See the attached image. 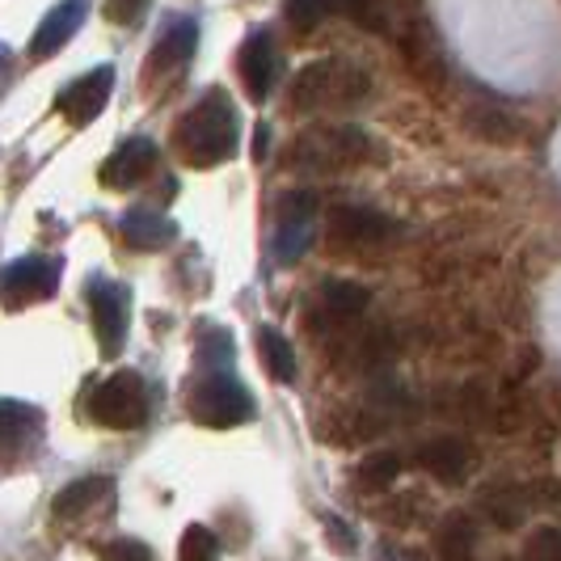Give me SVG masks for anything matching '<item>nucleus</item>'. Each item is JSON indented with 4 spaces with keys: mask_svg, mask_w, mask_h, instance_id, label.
I'll list each match as a JSON object with an SVG mask.
<instances>
[{
    "mask_svg": "<svg viewBox=\"0 0 561 561\" xmlns=\"http://www.w3.org/2000/svg\"><path fill=\"white\" fill-rule=\"evenodd\" d=\"M241 144V118L225 89H207L178 123V152L195 169H216Z\"/></svg>",
    "mask_w": 561,
    "mask_h": 561,
    "instance_id": "nucleus-1",
    "label": "nucleus"
},
{
    "mask_svg": "<svg viewBox=\"0 0 561 561\" xmlns=\"http://www.w3.org/2000/svg\"><path fill=\"white\" fill-rule=\"evenodd\" d=\"M371 93V77L351 59H317L291 81V111H346Z\"/></svg>",
    "mask_w": 561,
    "mask_h": 561,
    "instance_id": "nucleus-2",
    "label": "nucleus"
},
{
    "mask_svg": "<svg viewBox=\"0 0 561 561\" xmlns=\"http://www.w3.org/2000/svg\"><path fill=\"white\" fill-rule=\"evenodd\" d=\"M371 152H376V144L359 127H351V123H321V127H309L305 136H296V144H291V165L334 173V169L359 165Z\"/></svg>",
    "mask_w": 561,
    "mask_h": 561,
    "instance_id": "nucleus-3",
    "label": "nucleus"
},
{
    "mask_svg": "<svg viewBox=\"0 0 561 561\" xmlns=\"http://www.w3.org/2000/svg\"><path fill=\"white\" fill-rule=\"evenodd\" d=\"M191 419L207 431H228V426H241L257 414V401L253 393L228 371H211L203 376L195 389H191V401H186Z\"/></svg>",
    "mask_w": 561,
    "mask_h": 561,
    "instance_id": "nucleus-4",
    "label": "nucleus"
},
{
    "mask_svg": "<svg viewBox=\"0 0 561 561\" xmlns=\"http://www.w3.org/2000/svg\"><path fill=\"white\" fill-rule=\"evenodd\" d=\"M89 419L106 431H136L148 422V385L140 371H114L89 393Z\"/></svg>",
    "mask_w": 561,
    "mask_h": 561,
    "instance_id": "nucleus-5",
    "label": "nucleus"
},
{
    "mask_svg": "<svg viewBox=\"0 0 561 561\" xmlns=\"http://www.w3.org/2000/svg\"><path fill=\"white\" fill-rule=\"evenodd\" d=\"M312 228H317V195L312 191H287L275 203V237H271V250L279 257V266L300 262L305 250L312 245Z\"/></svg>",
    "mask_w": 561,
    "mask_h": 561,
    "instance_id": "nucleus-6",
    "label": "nucleus"
},
{
    "mask_svg": "<svg viewBox=\"0 0 561 561\" xmlns=\"http://www.w3.org/2000/svg\"><path fill=\"white\" fill-rule=\"evenodd\" d=\"M89 309H93V334L106 359H118L127 342V321H131V291L114 279H89Z\"/></svg>",
    "mask_w": 561,
    "mask_h": 561,
    "instance_id": "nucleus-7",
    "label": "nucleus"
},
{
    "mask_svg": "<svg viewBox=\"0 0 561 561\" xmlns=\"http://www.w3.org/2000/svg\"><path fill=\"white\" fill-rule=\"evenodd\" d=\"M111 93H114V68L102 64V68H93V72H84V77H77L72 84L59 89L56 111L64 114L72 127H89L98 114L106 111Z\"/></svg>",
    "mask_w": 561,
    "mask_h": 561,
    "instance_id": "nucleus-8",
    "label": "nucleus"
},
{
    "mask_svg": "<svg viewBox=\"0 0 561 561\" xmlns=\"http://www.w3.org/2000/svg\"><path fill=\"white\" fill-rule=\"evenodd\" d=\"M237 68H241V84H245L250 102H266L271 89L279 84V72H283V59H279L275 38H271L266 30H253L250 38L241 43V51H237Z\"/></svg>",
    "mask_w": 561,
    "mask_h": 561,
    "instance_id": "nucleus-9",
    "label": "nucleus"
},
{
    "mask_svg": "<svg viewBox=\"0 0 561 561\" xmlns=\"http://www.w3.org/2000/svg\"><path fill=\"white\" fill-rule=\"evenodd\" d=\"M59 287V262L47 253H30L18 257L9 271H4V291H9V305H26V300H51Z\"/></svg>",
    "mask_w": 561,
    "mask_h": 561,
    "instance_id": "nucleus-10",
    "label": "nucleus"
},
{
    "mask_svg": "<svg viewBox=\"0 0 561 561\" xmlns=\"http://www.w3.org/2000/svg\"><path fill=\"white\" fill-rule=\"evenodd\" d=\"M330 237L334 245H380V241H393L397 237V220H389L385 211H371V207H355V203H342L330 216Z\"/></svg>",
    "mask_w": 561,
    "mask_h": 561,
    "instance_id": "nucleus-11",
    "label": "nucleus"
},
{
    "mask_svg": "<svg viewBox=\"0 0 561 561\" xmlns=\"http://www.w3.org/2000/svg\"><path fill=\"white\" fill-rule=\"evenodd\" d=\"M157 144L136 136V140H123L114 148L111 157H106V165H102V186H111V191H131V186H140L144 178L152 173L157 165Z\"/></svg>",
    "mask_w": 561,
    "mask_h": 561,
    "instance_id": "nucleus-12",
    "label": "nucleus"
},
{
    "mask_svg": "<svg viewBox=\"0 0 561 561\" xmlns=\"http://www.w3.org/2000/svg\"><path fill=\"white\" fill-rule=\"evenodd\" d=\"M473 460H478L473 448L465 439H456V435H439V439H431V444L419 448V465L439 485H465L469 473H473Z\"/></svg>",
    "mask_w": 561,
    "mask_h": 561,
    "instance_id": "nucleus-13",
    "label": "nucleus"
},
{
    "mask_svg": "<svg viewBox=\"0 0 561 561\" xmlns=\"http://www.w3.org/2000/svg\"><path fill=\"white\" fill-rule=\"evenodd\" d=\"M84 13H89V0H59L56 9L38 22L34 38H30V59H51L81 30Z\"/></svg>",
    "mask_w": 561,
    "mask_h": 561,
    "instance_id": "nucleus-14",
    "label": "nucleus"
},
{
    "mask_svg": "<svg viewBox=\"0 0 561 561\" xmlns=\"http://www.w3.org/2000/svg\"><path fill=\"white\" fill-rule=\"evenodd\" d=\"M195 43H198V30L195 22H186V18H178L173 26L157 38V47H152V59H148V77H178L191 56H195Z\"/></svg>",
    "mask_w": 561,
    "mask_h": 561,
    "instance_id": "nucleus-15",
    "label": "nucleus"
},
{
    "mask_svg": "<svg viewBox=\"0 0 561 561\" xmlns=\"http://www.w3.org/2000/svg\"><path fill=\"white\" fill-rule=\"evenodd\" d=\"M123 241L131 245V250H165L169 241L178 237V225L161 216V211H152V207H136V211H127L123 216Z\"/></svg>",
    "mask_w": 561,
    "mask_h": 561,
    "instance_id": "nucleus-16",
    "label": "nucleus"
},
{
    "mask_svg": "<svg viewBox=\"0 0 561 561\" xmlns=\"http://www.w3.org/2000/svg\"><path fill=\"white\" fill-rule=\"evenodd\" d=\"M435 553H439V561L478 558V524H473V515H465V511L444 515V524H439V533H435Z\"/></svg>",
    "mask_w": 561,
    "mask_h": 561,
    "instance_id": "nucleus-17",
    "label": "nucleus"
},
{
    "mask_svg": "<svg viewBox=\"0 0 561 561\" xmlns=\"http://www.w3.org/2000/svg\"><path fill=\"white\" fill-rule=\"evenodd\" d=\"M111 490H114L111 478L68 481V485H64V490L56 494V503H51V515H56V519H81L84 511H93V506L102 503Z\"/></svg>",
    "mask_w": 561,
    "mask_h": 561,
    "instance_id": "nucleus-18",
    "label": "nucleus"
},
{
    "mask_svg": "<svg viewBox=\"0 0 561 561\" xmlns=\"http://www.w3.org/2000/svg\"><path fill=\"white\" fill-rule=\"evenodd\" d=\"M257 355H262V367H266L271 380H279V385H291V380H296L300 364H296L291 342H287L279 330H271V325L257 330Z\"/></svg>",
    "mask_w": 561,
    "mask_h": 561,
    "instance_id": "nucleus-19",
    "label": "nucleus"
},
{
    "mask_svg": "<svg viewBox=\"0 0 561 561\" xmlns=\"http://www.w3.org/2000/svg\"><path fill=\"white\" fill-rule=\"evenodd\" d=\"M321 300H325L330 312H337V317H359V312L367 309V300H371V291H367L364 283L325 279L321 283Z\"/></svg>",
    "mask_w": 561,
    "mask_h": 561,
    "instance_id": "nucleus-20",
    "label": "nucleus"
},
{
    "mask_svg": "<svg viewBox=\"0 0 561 561\" xmlns=\"http://www.w3.org/2000/svg\"><path fill=\"white\" fill-rule=\"evenodd\" d=\"M337 13L351 18L355 26L376 30V34H389L393 18H389V4L385 0H337Z\"/></svg>",
    "mask_w": 561,
    "mask_h": 561,
    "instance_id": "nucleus-21",
    "label": "nucleus"
},
{
    "mask_svg": "<svg viewBox=\"0 0 561 561\" xmlns=\"http://www.w3.org/2000/svg\"><path fill=\"white\" fill-rule=\"evenodd\" d=\"M485 511L499 528H519L524 515H528V503H524L519 490H494V494H485Z\"/></svg>",
    "mask_w": 561,
    "mask_h": 561,
    "instance_id": "nucleus-22",
    "label": "nucleus"
},
{
    "mask_svg": "<svg viewBox=\"0 0 561 561\" xmlns=\"http://www.w3.org/2000/svg\"><path fill=\"white\" fill-rule=\"evenodd\" d=\"M178 561H220V540L211 528L203 524H191L182 533V545H178Z\"/></svg>",
    "mask_w": 561,
    "mask_h": 561,
    "instance_id": "nucleus-23",
    "label": "nucleus"
},
{
    "mask_svg": "<svg viewBox=\"0 0 561 561\" xmlns=\"http://www.w3.org/2000/svg\"><path fill=\"white\" fill-rule=\"evenodd\" d=\"M397 473H401V460H397L393 451H376V456H367L364 465L355 469V478L371 485V490H385V485H393Z\"/></svg>",
    "mask_w": 561,
    "mask_h": 561,
    "instance_id": "nucleus-24",
    "label": "nucleus"
},
{
    "mask_svg": "<svg viewBox=\"0 0 561 561\" xmlns=\"http://www.w3.org/2000/svg\"><path fill=\"white\" fill-rule=\"evenodd\" d=\"M287 22L296 30H312L321 26L330 13H337V0H287Z\"/></svg>",
    "mask_w": 561,
    "mask_h": 561,
    "instance_id": "nucleus-25",
    "label": "nucleus"
},
{
    "mask_svg": "<svg viewBox=\"0 0 561 561\" xmlns=\"http://www.w3.org/2000/svg\"><path fill=\"white\" fill-rule=\"evenodd\" d=\"M524 561H561V528H536L524 545Z\"/></svg>",
    "mask_w": 561,
    "mask_h": 561,
    "instance_id": "nucleus-26",
    "label": "nucleus"
},
{
    "mask_svg": "<svg viewBox=\"0 0 561 561\" xmlns=\"http://www.w3.org/2000/svg\"><path fill=\"white\" fill-rule=\"evenodd\" d=\"M98 561H157V558H152V549H148L144 540L118 536V540H111V545L98 549Z\"/></svg>",
    "mask_w": 561,
    "mask_h": 561,
    "instance_id": "nucleus-27",
    "label": "nucleus"
},
{
    "mask_svg": "<svg viewBox=\"0 0 561 561\" xmlns=\"http://www.w3.org/2000/svg\"><path fill=\"white\" fill-rule=\"evenodd\" d=\"M152 0H106V18L114 26H136L144 13H148Z\"/></svg>",
    "mask_w": 561,
    "mask_h": 561,
    "instance_id": "nucleus-28",
    "label": "nucleus"
},
{
    "mask_svg": "<svg viewBox=\"0 0 561 561\" xmlns=\"http://www.w3.org/2000/svg\"><path fill=\"white\" fill-rule=\"evenodd\" d=\"M325 536H330V545H334V549L355 553V536H351V528H346L342 519H325Z\"/></svg>",
    "mask_w": 561,
    "mask_h": 561,
    "instance_id": "nucleus-29",
    "label": "nucleus"
}]
</instances>
